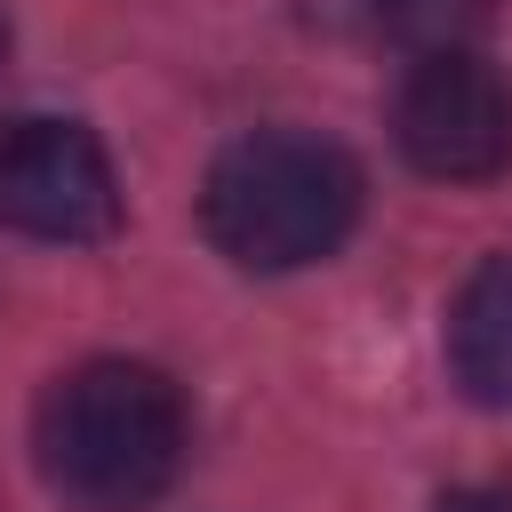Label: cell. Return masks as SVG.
Masks as SVG:
<instances>
[{
	"label": "cell",
	"mask_w": 512,
	"mask_h": 512,
	"mask_svg": "<svg viewBox=\"0 0 512 512\" xmlns=\"http://www.w3.org/2000/svg\"><path fill=\"white\" fill-rule=\"evenodd\" d=\"M192 448L184 392L152 360H80L40 392L32 464L72 512H144Z\"/></svg>",
	"instance_id": "obj_1"
},
{
	"label": "cell",
	"mask_w": 512,
	"mask_h": 512,
	"mask_svg": "<svg viewBox=\"0 0 512 512\" xmlns=\"http://www.w3.org/2000/svg\"><path fill=\"white\" fill-rule=\"evenodd\" d=\"M448 368L464 400L512 408V248L480 256L448 304Z\"/></svg>",
	"instance_id": "obj_5"
},
{
	"label": "cell",
	"mask_w": 512,
	"mask_h": 512,
	"mask_svg": "<svg viewBox=\"0 0 512 512\" xmlns=\"http://www.w3.org/2000/svg\"><path fill=\"white\" fill-rule=\"evenodd\" d=\"M336 24L376 40V48H400L416 64V56H440V48H480L488 0H336Z\"/></svg>",
	"instance_id": "obj_6"
},
{
	"label": "cell",
	"mask_w": 512,
	"mask_h": 512,
	"mask_svg": "<svg viewBox=\"0 0 512 512\" xmlns=\"http://www.w3.org/2000/svg\"><path fill=\"white\" fill-rule=\"evenodd\" d=\"M360 160L312 128L232 136L200 184V232L240 272H304L360 224Z\"/></svg>",
	"instance_id": "obj_2"
},
{
	"label": "cell",
	"mask_w": 512,
	"mask_h": 512,
	"mask_svg": "<svg viewBox=\"0 0 512 512\" xmlns=\"http://www.w3.org/2000/svg\"><path fill=\"white\" fill-rule=\"evenodd\" d=\"M392 136L408 168L440 184H488L512 168V72L480 48L416 56L392 96Z\"/></svg>",
	"instance_id": "obj_3"
},
{
	"label": "cell",
	"mask_w": 512,
	"mask_h": 512,
	"mask_svg": "<svg viewBox=\"0 0 512 512\" xmlns=\"http://www.w3.org/2000/svg\"><path fill=\"white\" fill-rule=\"evenodd\" d=\"M0 224L24 240H104L120 224V176L112 152L80 128V120H8L0 128Z\"/></svg>",
	"instance_id": "obj_4"
},
{
	"label": "cell",
	"mask_w": 512,
	"mask_h": 512,
	"mask_svg": "<svg viewBox=\"0 0 512 512\" xmlns=\"http://www.w3.org/2000/svg\"><path fill=\"white\" fill-rule=\"evenodd\" d=\"M0 48H8V16H0Z\"/></svg>",
	"instance_id": "obj_7"
}]
</instances>
